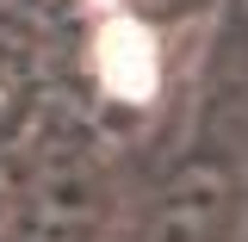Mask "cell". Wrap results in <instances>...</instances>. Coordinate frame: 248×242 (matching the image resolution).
I'll return each instance as SVG.
<instances>
[{"label": "cell", "mask_w": 248, "mask_h": 242, "mask_svg": "<svg viewBox=\"0 0 248 242\" xmlns=\"http://www.w3.org/2000/svg\"><path fill=\"white\" fill-rule=\"evenodd\" d=\"M99 75H106L112 93L143 99V93L155 87V44H149V31L130 25V19L106 25V37H99Z\"/></svg>", "instance_id": "obj_1"}]
</instances>
